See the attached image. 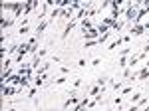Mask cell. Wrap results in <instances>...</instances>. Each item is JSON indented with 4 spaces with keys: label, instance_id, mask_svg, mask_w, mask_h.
Wrapping results in <instances>:
<instances>
[{
    "label": "cell",
    "instance_id": "obj_3",
    "mask_svg": "<svg viewBox=\"0 0 149 111\" xmlns=\"http://www.w3.org/2000/svg\"><path fill=\"white\" fill-rule=\"evenodd\" d=\"M16 93H18V87H8V85L2 87V95H4V97H12V95H16Z\"/></svg>",
    "mask_w": 149,
    "mask_h": 111
},
{
    "label": "cell",
    "instance_id": "obj_24",
    "mask_svg": "<svg viewBox=\"0 0 149 111\" xmlns=\"http://www.w3.org/2000/svg\"><path fill=\"white\" fill-rule=\"evenodd\" d=\"M127 60H129V58H119V66H121V67H127Z\"/></svg>",
    "mask_w": 149,
    "mask_h": 111
},
{
    "label": "cell",
    "instance_id": "obj_32",
    "mask_svg": "<svg viewBox=\"0 0 149 111\" xmlns=\"http://www.w3.org/2000/svg\"><path fill=\"white\" fill-rule=\"evenodd\" d=\"M147 44H149V38H147Z\"/></svg>",
    "mask_w": 149,
    "mask_h": 111
},
{
    "label": "cell",
    "instance_id": "obj_2",
    "mask_svg": "<svg viewBox=\"0 0 149 111\" xmlns=\"http://www.w3.org/2000/svg\"><path fill=\"white\" fill-rule=\"evenodd\" d=\"M48 24H50V18H46V20H42V22H40V24H38V26H36L34 34H36V36H38V38H40V36L44 34V30H46V28H48Z\"/></svg>",
    "mask_w": 149,
    "mask_h": 111
},
{
    "label": "cell",
    "instance_id": "obj_29",
    "mask_svg": "<svg viewBox=\"0 0 149 111\" xmlns=\"http://www.w3.org/2000/svg\"><path fill=\"white\" fill-rule=\"evenodd\" d=\"M145 111H149V103H147V107H145Z\"/></svg>",
    "mask_w": 149,
    "mask_h": 111
},
{
    "label": "cell",
    "instance_id": "obj_6",
    "mask_svg": "<svg viewBox=\"0 0 149 111\" xmlns=\"http://www.w3.org/2000/svg\"><path fill=\"white\" fill-rule=\"evenodd\" d=\"M131 93H133V83H127V85H123V89H121V97L131 95Z\"/></svg>",
    "mask_w": 149,
    "mask_h": 111
},
{
    "label": "cell",
    "instance_id": "obj_1",
    "mask_svg": "<svg viewBox=\"0 0 149 111\" xmlns=\"http://www.w3.org/2000/svg\"><path fill=\"white\" fill-rule=\"evenodd\" d=\"M84 38H86V42H90V40H100V32H97V28H92V30L84 32Z\"/></svg>",
    "mask_w": 149,
    "mask_h": 111
},
{
    "label": "cell",
    "instance_id": "obj_30",
    "mask_svg": "<svg viewBox=\"0 0 149 111\" xmlns=\"http://www.w3.org/2000/svg\"><path fill=\"white\" fill-rule=\"evenodd\" d=\"M8 111H16V109H14V107H10V109H8Z\"/></svg>",
    "mask_w": 149,
    "mask_h": 111
},
{
    "label": "cell",
    "instance_id": "obj_22",
    "mask_svg": "<svg viewBox=\"0 0 149 111\" xmlns=\"http://www.w3.org/2000/svg\"><path fill=\"white\" fill-rule=\"evenodd\" d=\"M36 93H38V87L34 85V87H30V91H28V97H34Z\"/></svg>",
    "mask_w": 149,
    "mask_h": 111
},
{
    "label": "cell",
    "instance_id": "obj_21",
    "mask_svg": "<svg viewBox=\"0 0 149 111\" xmlns=\"http://www.w3.org/2000/svg\"><path fill=\"white\" fill-rule=\"evenodd\" d=\"M36 56H40V58H44V56H48V48H40Z\"/></svg>",
    "mask_w": 149,
    "mask_h": 111
},
{
    "label": "cell",
    "instance_id": "obj_28",
    "mask_svg": "<svg viewBox=\"0 0 149 111\" xmlns=\"http://www.w3.org/2000/svg\"><path fill=\"white\" fill-rule=\"evenodd\" d=\"M127 111H141V109H139V105H131V107H129Z\"/></svg>",
    "mask_w": 149,
    "mask_h": 111
},
{
    "label": "cell",
    "instance_id": "obj_17",
    "mask_svg": "<svg viewBox=\"0 0 149 111\" xmlns=\"http://www.w3.org/2000/svg\"><path fill=\"white\" fill-rule=\"evenodd\" d=\"M93 46H100V44H97V40H90V42H86V44H84V50H88V48H93Z\"/></svg>",
    "mask_w": 149,
    "mask_h": 111
},
{
    "label": "cell",
    "instance_id": "obj_14",
    "mask_svg": "<svg viewBox=\"0 0 149 111\" xmlns=\"http://www.w3.org/2000/svg\"><path fill=\"white\" fill-rule=\"evenodd\" d=\"M12 20H14V18H4V20H2V30L10 28V26H12Z\"/></svg>",
    "mask_w": 149,
    "mask_h": 111
},
{
    "label": "cell",
    "instance_id": "obj_19",
    "mask_svg": "<svg viewBox=\"0 0 149 111\" xmlns=\"http://www.w3.org/2000/svg\"><path fill=\"white\" fill-rule=\"evenodd\" d=\"M147 103H149V101H147V97H141V99H139V103H137V105H139V109L147 107Z\"/></svg>",
    "mask_w": 149,
    "mask_h": 111
},
{
    "label": "cell",
    "instance_id": "obj_18",
    "mask_svg": "<svg viewBox=\"0 0 149 111\" xmlns=\"http://www.w3.org/2000/svg\"><path fill=\"white\" fill-rule=\"evenodd\" d=\"M107 38H109V32L102 34V36H100V40H97V44H105V42H107Z\"/></svg>",
    "mask_w": 149,
    "mask_h": 111
},
{
    "label": "cell",
    "instance_id": "obj_13",
    "mask_svg": "<svg viewBox=\"0 0 149 111\" xmlns=\"http://www.w3.org/2000/svg\"><path fill=\"white\" fill-rule=\"evenodd\" d=\"M121 28H123V20H115L113 26H111V30H115V32H119Z\"/></svg>",
    "mask_w": 149,
    "mask_h": 111
},
{
    "label": "cell",
    "instance_id": "obj_9",
    "mask_svg": "<svg viewBox=\"0 0 149 111\" xmlns=\"http://www.w3.org/2000/svg\"><path fill=\"white\" fill-rule=\"evenodd\" d=\"M81 30H84V32H88V30H92V22H90V20H88V18H84V20H81Z\"/></svg>",
    "mask_w": 149,
    "mask_h": 111
},
{
    "label": "cell",
    "instance_id": "obj_12",
    "mask_svg": "<svg viewBox=\"0 0 149 111\" xmlns=\"http://www.w3.org/2000/svg\"><path fill=\"white\" fill-rule=\"evenodd\" d=\"M60 14H64V10H62L60 6H56V8H52V12H50V18H56Z\"/></svg>",
    "mask_w": 149,
    "mask_h": 111
},
{
    "label": "cell",
    "instance_id": "obj_5",
    "mask_svg": "<svg viewBox=\"0 0 149 111\" xmlns=\"http://www.w3.org/2000/svg\"><path fill=\"white\" fill-rule=\"evenodd\" d=\"M147 76H149V67H147V66H143V67H141V71L137 74V78H135V79H141V81H143V79H147Z\"/></svg>",
    "mask_w": 149,
    "mask_h": 111
},
{
    "label": "cell",
    "instance_id": "obj_11",
    "mask_svg": "<svg viewBox=\"0 0 149 111\" xmlns=\"http://www.w3.org/2000/svg\"><path fill=\"white\" fill-rule=\"evenodd\" d=\"M52 81H54V85H64V83L68 81V78H66V76H60V78L52 79Z\"/></svg>",
    "mask_w": 149,
    "mask_h": 111
},
{
    "label": "cell",
    "instance_id": "obj_25",
    "mask_svg": "<svg viewBox=\"0 0 149 111\" xmlns=\"http://www.w3.org/2000/svg\"><path fill=\"white\" fill-rule=\"evenodd\" d=\"M121 101H123V97L119 95V97H115V99H113V103L117 105V107H121Z\"/></svg>",
    "mask_w": 149,
    "mask_h": 111
},
{
    "label": "cell",
    "instance_id": "obj_26",
    "mask_svg": "<svg viewBox=\"0 0 149 111\" xmlns=\"http://www.w3.org/2000/svg\"><path fill=\"white\" fill-rule=\"evenodd\" d=\"M102 64V58H93L92 60V66H100Z\"/></svg>",
    "mask_w": 149,
    "mask_h": 111
},
{
    "label": "cell",
    "instance_id": "obj_15",
    "mask_svg": "<svg viewBox=\"0 0 149 111\" xmlns=\"http://www.w3.org/2000/svg\"><path fill=\"white\" fill-rule=\"evenodd\" d=\"M97 32L100 34H107L109 32V26H107V24H100V26H97Z\"/></svg>",
    "mask_w": 149,
    "mask_h": 111
},
{
    "label": "cell",
    "instance_id": "obj_16",
    "mask_svg": "<svg viewBox=\"0 0 149 111\" xmlns=\"http://www.w3.org/2000/svg\"><path fill=\"white\" fill-rule=\"evenodd\" d=\"M111 89H113V91H119V89H123V81H113V83H111Z\"/></svg>",
    "mask_w": 149,
    "mask_h": 111
},
{
    "label": "cell",
    "instance_id": "obj_7",
    "mask_svg": "<svg viewBox=\"0 0 149 111\" xmlns=\"http://www.w3.org/2000/svg\"><path fill=\"white\" fill-rule=\"evenodd\" d=\"M141 97H143V95H141V91H135V93H133V95L129 97V101H131V105H137Z\"/></svg>",
    "mask_w": 149,
    "mask_h": 111
},
{
    "label": "cell",
    "instance_id": "obj_10",
    "mask_svg": "<svg viewBox=\"0 0 149 111\" xmlns=\"http://www.w3.org/2000/svg\"><path fill=\"white\" fill-rule=\"evenodd\" d=\"M81 85H84V81H81L80 78H76V79H74V83H72V91H78Z\"/></svg>",
    "mask_w": 149,
    "mask_h": 111
},
{
    "label": "cell",
    "instance_id": "obj_8",
    "mask_svg": "<svg viewBox=\"0 0 149 111\" xmlns=\"http://www.w3.org/2000/svg\"><path fill=\"white\" fill-rule=\"evenodd\" d=\"M131 52H133V48H129V46H125L121 52H119V58H129L131 56Z\"/></svg>",
    "mask_w": 149,
    "mask_h": 111
},
{
    "label": "cell",
    "instance_id": "obj_4",
    "mask_svg": "<svg viewBox=\"0 0 149 111\" xmlns=\"http://www.w3.org/2000/svg\"><path fill=\"white\" fill-rule=\"evenodd\" d=\"M145 32V26H143V24H133V26H131V32L129 34H135V36H139V34H143Z\"/></svg>",
    "mask_w": 149,
    "mask_h": 111
},
{
    "label": "cell",
    "instance_id": "obj_23",
    "mask_svg": "<svg viewBox=\"0 0 149 111\" xmlns=\"http://www.w3.org/2000/svg\"><path fill=\"white\" fill-rule=\"evenodd\" d=\"M121 40H123V44H129V42H131V34H125V36H121Z\"/></svg>",
    "mask_w": 149,
    "mask_h": 111
},
{
    "label": "cell",
    "instance_id": "obj_20",
    "mask_svg": "<svg viewBox=\"0 0 149 111\" xmlns=\"http://www.w3.org/2000/svg\"><path fill=\"white\" fill-rule=\"evenodd\" d=\"M30 32V26L26 24V26H20V30H18V34H28Z\"/></svg>",
    "mask_w": 149,
    "mask_h": 111
},
{
    "label": "cell",
    "instance_id": "obj_31",
    "mask_svg": "<svg viewBox=\"0 0 149 111\" xmlns=\"http://www.w3.org/2000/svg\"><path fill=\"white\" fill-rule=\"evenodd\" d=\"M103 111H113V109H103Z\"/></svg>",
    "mask_w": 149,
    "mask_h": 111
},
{
    "label": "cell",
    "instance_id": "obj_27",
    "mask_svg": "<svg viewBox=\"0 0 149 111\" xmlns=\"http://www.w3.org/2000/svg\"><path fill=\"white\" fill-rule=\"evenodd\" d=\"M78 66H80V67H86L88 64H86V60H84V58H80V60H78Z\"/></svg>",
    "mask_w": 149,
    "mask_h": 111
}]
</instances>
